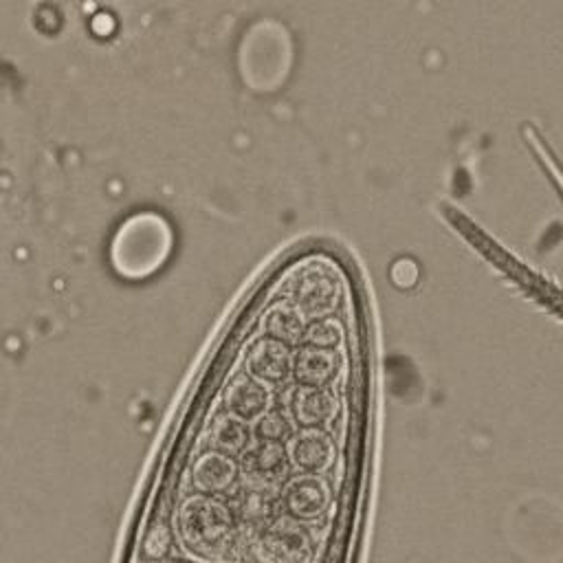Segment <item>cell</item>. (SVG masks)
Returning <instances> with one entry per match:
<instances>
[{
	"mask_svg": "<svg viewBox=\"0 0 563 563\" xmlns=\"http://www.w3.org/2000/svg\"><path fill=\"white\" fill-rule=\"evenodd\" d=\"M176 532L187 552L211 559L229 550L233 541V519L222 501L194 495L178 506Z\"/></svg>",
	"mask_w": 563,
	"mask_h": 563,
	"instance_id": "obj_1",
	"label": "cell"
},
{
	"mask_svg": "<svg viewBox=\"0 0 563 563\" xmlns=\"http://www.w3.org/2000/svg\"><path fill=\"white\" fill-rule=\"evenodd\" d=\"M242 559L244 563H312L314 543L297 519L279 517L246 541Z\"/></svg>",
	"mask_w": 563,
	"mask_h": 563,
	"instance_id": "obj_2",
	"label": "cell"
},
{
	"mask_svg": "<svg viewBox=\"0 0 563 563\" xmlns=\"http://www.w3.org/2000/svg\"><path fill=\"white\" fill-rule=\"evenodd\" d=\"M330 486L319 475H299L284 486V506L292 519L312 521L330 508Z\"/></svg>",
	"mask_w": 563,
	"mask_h": 563,
	"instance_id": "obj_3",
	"label": "cell"
},
{
	"mask_svg": "<svg viewBox=\"0 0 563 563\" xmlns=\"http://www.w3.org/2000/svg\"><path fill=\"white\" fill-rule=\"evenodd\" d=\"M339 295V284L336 279L319 266L306 268L297 282L292 284L290 297L292 303L303 312V314H323L336 303Z\"/></svg>",
	"mask_w": 563,
	"mask_h": 563,
	"instance_id": "obj_4",
	"label": "cell"
},
{
	"mask_svg": "<svg viewBox=\"0 0 563 563\" xmlns=\"http://www.w3.org/2000/svg\"><path fill=\"white\" fill-rule=\"evenodd\" d=\"M286 453L277 442H260L242 455V477L253 488L264 493V488L275 486L284 475Z\"/></svg>",
	"mask_w": 563,
	"mask_h": 563,
	"instance_id": "obj_5",
	"label": "cell"
},
{
	"mask_svg": "<svg viewBox=\"0 0 563 563\" xmlns=\"http://www.w3.org/2000/svg\"><path fill=\"white\" fill-rule=\"evenodd\" d=\"M286 453L297 468H301L310 475H319V473L328 471L334 462L332 440L323 431H317V429H303L297 435H292L288 440Z\"/></svg>",
	"mask_w": 563,
	"mask_h": 563,
	"instance_id": "obj_6",
	"label": "cell"
},
{
	"mask_svg": "<svg viewBox=\"0 0 563 563\" xmlns=\"http://www.w3.org/2000/svg\"><path fill=\"white\" fill-rule=\"evenodd\" d=\"M336 396L328 387H299L292 396L295 418L308 429L325 424L336 413Z\"/></svg>",
	"mask_w": 563,
	"mask_h": 563,
	"instance_id": "obj_7",
	"label": "cell"
},
{
	"mask_svg": "<svg viewBox=\"0 0 563 563\" xmlns=\"http://www.w3.org/2000/svg\"><path fill=\"white\" fill-rule=\"evenodd\" d=\"M235 473L238 468L231 457L218 451H209L196 460L191 468V479L200 493H220L231 486Z\"/></svg>",
	"mask_w": 563,
	"mask_h": 563,
	"instance_id": "obj_8",
	"label": "cell"
},
{
	"mask_svg": "<svg viewBox=\"0 0 563 563\" xmlns=\"http://www.w3.org/2000/svg\"><path fill=\"white\" fill-rule=\"evenodd\" d=\"M246 365L253 376L262 380H279L290 367V354L282 341L260 339L251 350Z\"/></svg>",
	"mask_w": 563,
	"mask_h": 563,
	"instance_id": "obj_9",
	"label": "cell"
},
{
	"mask_svg": "<svg viewBox=\"0 0 563 563\" xmlns=\"http://www.w3.org/2000/svg\"><path fill=\"white\" fill-rule=\"evenodd\" d=\"M339 369L334 352L308 345L295 358V374L306 387H323Z\"/></svg>",
	"mask_w": 563,
	"mask_h": 563,
	"instance_id": "obj_10",
	"label": "cell"
},
{
	"mask_svg": "<svg viewBox=\"0 0 563 563\" xmlns=\"http://www.w3.org/2000/svg\"><path fill=\"white\" fill-rule=\"evenodd\" d=\"M227 407L240 418H255L266 407V391L246 374L235 376L224 391Z\"/></svg>",
	"mask_w": 563,
	"mask_h": 563,
	"instance_id": "obj_11",
	"label": "cell"
},
{
	"mask_svg": "<svg viewBox=\"0 0 563 563\" xmlns=\"http://www.w3.org/2000/svg\"><path fill=\"white\" fill-rule=\"evenodd\" d=\"M209 440L222 453H238V451H242L246 446L249 429L244 427L240 416H235V413H220L211 422Z\"/></svg>",
	"mask_w": 563,
	"mask_h": 563,
	"instance_id": "obj_12",
	"label": "cell"
},
{
	"mask_svg": "<svg viewBox=\"0 0 563 563\" xmlns=\"http://www.w3.org/2000/svg\"><path fill=\"white\" fill-rule=\"evenodd\" d=\"M264 332L275 341H297L301 334V314L292 306L277 303L264 314Z\"/></svg>",
	"mask_w": 563,
	"mask_h": 563,
	"instance_id": "obj_13",
	"label": "cell"
},
{
	"mask_svg": "<svg viewBox=\"0 0 563 563\" xmlns=\"http://www.w3.org/2000/svg\"><path fill=\"white\" fill-rule=\"evenodd\" d=\"M306 339H308L310 345L328 350V347L341 343L343 330H341V325H339L334 319H319V321H314V323L308 328Z\"/></svg>",
	"mask_w": 563,
	"mask_h": 563,
	"instance_id": "obj_14",
	"label": "cell"
},
{
	"mask_svg": "<svg viewBox=\"0 0 563 563\" xmlns=\"http://www.w3.org/2000/svg\"><path fill=\"white\" fill-rule=\"evenodd\" d=\"M290 429V422L284 413L279 411H271V413H264L260 420H257V435L264 440V442H277L282 440Z\"/></svg>",
	"mask_w": 563,
	"mask_h": 563,
	"instance_id": "obj_15",
	"label": "cell"
},
{
	"mask_svg": "<svg viewBox=\"0 0 563 563\" xmlns=\"http://www.w3.org/2000/svg\"><path fill=\"white\" fill-rule=\"evenodd\" d=\"M167 543H169V539H167L165 530H154V532L145 539V552H147L150 556H161V554H165Z\"/></svg>",
	"mask_w": 563,
	"mask_h": 563,
	"instance_id": "obj_16",
	"label": "cell"
}]
</instances>
